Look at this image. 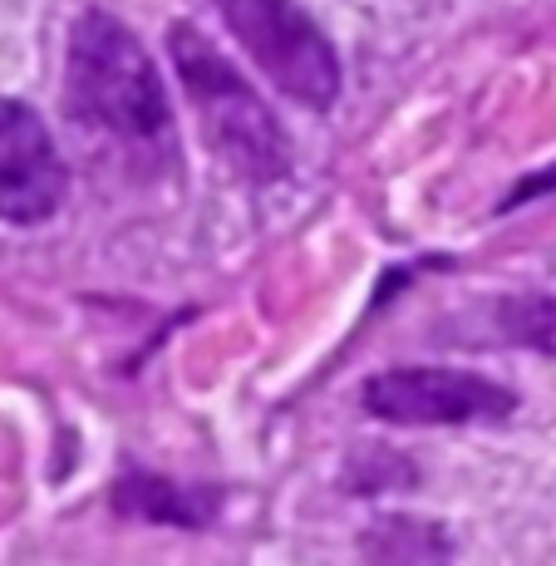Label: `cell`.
<instances>
[{"instance_id":"cell-1","label":"cell","mask_w":556,"mask_h":566,"mask_svg":"<svg viewBox=\"0 0 556 566\" xmlns=\"http://www.w3.org/2000/svg\"><path fill=\"white\" fill-rule=\"evenodd\" d=\"M64 108L74 124L104 128L128 144H162L172 134V114L148 50L108 10H84L74 20L70 64H64Z\"/></svg>"},{"instance_id":"cell-2","label":"cell","mask_w":556,"mask_h":566,"mask_svg":"<svg viewBox=\"0 0 556 566\" xmlns=\"http://www.w3.org/2000/svg\"><path fill=\"white\" fill-rule=\"evenodd\" d=\"M168 60L202 118L207 148L246 182H281L291 172L286 128L276 124L261 94L227 64V54L198 25L178 20L168 30Z\"/></svg>"},{"instance_id":"cell-3","label":"cell","mask_w":556,"mask_h":566,"mask_svg":"<svg viewBox=\"0 0 556 566\" xmlns=\"http://www.w3.org/2000/svg\"><path fill=\"white\" fill-rule=\"evenodd\" d=\"M212 10L286 99L305 108L340 99V54L296 0H212Z\"/></svg>"},{"instance_id":"cell-4","label":"cell","mask_w":556,"mask_h":566,"mask_svg":"<svg viewBox=\"0 0 556 566\" xmlns=\"http://www.w3.org/2000/svg\"><path fill=\"white\" fill-rule=\"evenodd\" d=\"M359 405L385 423H497L517 409V395L473 369L395 365L365 379Z\"/></svg>"},{"instance_id":"cell-5","label":"cell","mask_w":556,"mask_h":566,"mask_svg":"<svg viewBox=\"0 0 556 566\" xmlns=\"http://www.w3.org/2000/svg\"><path fill=\"white\" fill-rule=\"evenodd\" d=\"M70 168L40 114L20 99H0V222L35 227L60 212Z\"/></svg>"},{"instance_id":"cell-6","label":"cell","mask_w":556,"mask_h":566,"mask_svg":"<svg viewBox=\"0 0 556 566\" xmlns=\"http://www.w3.org/2000/svg\"><path fill=\"white\" fill-rule=\"evenodd\" d=\"M114 507L138 522H162V527H207L222 513V488L172 483V478L128 473L114 483Z\"/></svg>"},{"instance_id":"cell-7","label":"cell","mask_w":556,"mask_h":566,"mask_svg":"<svg viewBox=\"0 0 556 566\" xmlns=\"http://www.w3.org/2000/svg\"><path fill=\"white\" fill-rule=\"evenodd\" d=\"M497 325H503L507 340L556 355V296H507L497 306Z\"/></svg>"}]
</instances>
